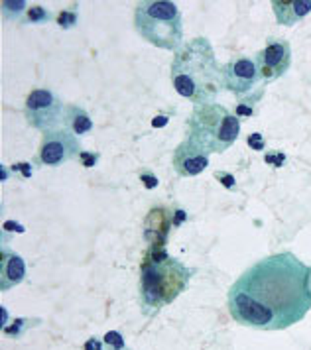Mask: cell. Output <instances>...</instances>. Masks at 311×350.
Listing matches in <instances>:
<instances>
[{"mask_svg":"<svg viewBox=\"0 0 311 350\" xmlns=\"http://www.w3.org/2000/svg\"><path fill=\"white\" fill-rule=\"evenodd\" d=\"M310 309L308 266L292 252L266 256L229 289V313L234 321L260 331H284Z\"/></svg>","mask_w":311,"mask_h":350,"instance_id":"1","label":"cell"},{"mask_svg":"<svg viewBox=\"0 0 311 350\" xmlns=\"http://www.w3.org/2000/svg\"><path fill=\"white\" fill-rule=\"evenodd\" d=\"M170 77L173 89L195 105L213 103L225 89L223 67H219L215 49L207 38H193L175 51Z\"/></svg>","mask_w":311,"mask_h":350,"instance_id":"2","label":"cell"},{"mask_svg":"<svg viewBox=\"0 0 311 350\" xmlns=\"http://www.w3.org/2000/svg\"><path fill=\"white\" fill-rule=\"evenodd\" d=\"M191 270L166 254L162 246H154L142 262V307L146 315H154L171 303L189 286Z\"/></svg>","mask_w":311,"mask_h":350,"instance_id":"3","label":"cell"},{"mask_svg":"<svg viewBox=\"0 0 311 350\" xmlns=\"http://www.w3.org/2000/svg\"><path fill=\"white\" fill-rule=\"evenodd\" d=\"M238 134V116L219 103L195 105L187 120V140L195 144L207 156L227 152L236 142Z\"/></svg>","mask_w":311,"mask_h":350,"instance_id":"4","label":"cell"},{"mask_svg":"<svg viewBox=\"0 0 311 350\" xmlns=\"http://www.w3.org/2000/svg\"><path fill=\"white\" fill-rule=\"evenodd\" d=\"M134 30L148 44L166 51H177L184 46V18L175 2H138L134 8Z\"/></svg>","mask_w":311,"mask_h":350,"instance_id":"5","label":"cell"},{"mask_svg":"<svg viewBox=\"0 0 311 350\" xmlns=\"http://www.w3.org/2000/svg\"><path fill=\"white\" fill-rule=\"evenodd\" d=\"M65 107L62 98L49 89H34L24 105L26 120L40 132H51L65 126Z\"/></svg>","mask_w":311,"mask_h":350,"instance_id":"6","label":"cell"},{"mask_svg":"<svg viewBox=\"0 0 311 350\" xmlns=\"http://www.w3.org/2000/svg\"><path fill=\"white\" fill-rule=\"evenodd\" d=\"M81 144H79V136H75L71 130L67 128H58L46 132L42 144H40V152H38V161L42 165H62L69 159L79 158L81 156Z\"/></svg>","mask_w":311,"mask_h":350,"instance_id":"7","label":"cell"},{"mask_svg":"<svg viewBox=\"0 0 311 350\" xmlns=\"http://www.w3.org/2000/svg\"><path fill=\"white\" fill-rule=\"evenodd\" d=\"M223 81H225V89L236 95L238 100L262 91V89H256V85L260 81L256 62L250 57H245V55L234 57L223 67Z\"/></svg>","mask_w":311,"mask_h":350,"instance_id":"8","label":"cell"},{"mask_svg":"<svg viewBox=\"0 0 311 350\" xmlns=\"http://www.w3.org/2000/svg\"><path fill=\"white\" fill-rule=\"evenodd\" d=\"M254 62H256L258 73H260V81L264 85L280 79L292 65V46L286 40L270 38L264 49H260L256 53Z\"/></svg>","mask_w":311,"mask_h":350,"instance_id":"9","label":"cell"},{"mask_svg":"<svg viewBox=\"0 0 311 350\" xmlns=\"http://www.w3.org/2000/svg\"><path fill=\"white\" fill-rule=\"evenodd\" d=\"M207 165H209V156L187 138L173 152V170L182 177H195L205 172Z\"/></svg>","mask_w":311,"mask_h":350,"instance_id":"10","label":"cell"},{"mask_svg":"<svg viewBox=\"0 0 311 350\" xmlns=\"http://www.w3.org/2000/svg\"><path fill=\"white\" fill-rule=\"evenodd\" d=\"M26 278V264L20 256L2 248L0 250V289L8 291Z\"/></svg>","mask_w":311,"mask_h":350,"instance_id":"11","label":"cell"},{"mask_svg":"<svg viewBox=\"0 0 311 350\" xmlns=\"http://www.w3.org/2000/svg\"><path fill=\"white\" fill-rule=\"evenodd\" d=\"M274 16L282 26H294L311 12V0H274Z\"/></svg>","mask_w":311,"mask_h":350,"instance_id":"12","label":"cell"},{"mask_svg":"<svg viewBox=\"0 0 311 350\" xmlns=\"http://www.w3.org/2000/svg\"><path fill=\"white\" fill-rule=\"evenodd\" d=\"M171 211L164 207H156L148 213L146 217V237H150V242H160V246H164V242L168 239V232H170V224H173V219H171Z\"/></svg>","mask_w":311,"mask_h":350,"instance_id":"13","label":"cell"},{"mask_svg":"<svg viewBox=\"0 0 311 350\" xmlns=\"http://www.w3.org/2000/svg\"><path fill=\"white\" fill-rule=\"evenodd\" d=\"M65 128L71 130L75 136H83L93 130V120L85 109H81L77 105H67L65 107Z\"/></svg>","mask_w":311,"mask_h":350,"instance_id":"14","label":"cell"},{"mask_svg":"<svg viewBox=\"0 0 311 350\" xmlns=\"http://www.w3.org/2000/svg\"><path fill=\"white\" fill-rule=\"evenodd\" d=\"M262 93H264V91H258L256 95L247 96V98H240V100H238V105H236V111H234V114H236V116H252V114H254V105L260 100Z\"/></svg>","mask_w":311,"mask_h":350,"instance_id":"15","label":"cell"},{"mask_svg":"<svg viewBox=\"0 0 311 350\" xmlns=\"http://www.w3.org/2000/svg\"><path fill=\"white\" fill-rule=\"evenodd\" d=\"M49 18H51V14L44 6H30L24 14V20L28 24H46V22H49Z\"/></svg>","mask_w":311,"mask_h":350,"instance_id":"16","label":"cell"},{"mask_svg":"<svg viewBox=\"0 0 311 350\" xmlns=\"http://www.w3.org/2000/svg\"><path fill=\"white\" fill-rule=\"evenodd\" d=\"M55 22H58V26H62L63 30H71L77 24V6H69V8L62 10L55 18Z\"/></svg>","mask_w":311,"mask_h":350,"instance_id":"17","label":"cell"},{"mask_svg":"<svg viewBox=\"0 0 311 350\" xmlns=\"http://www.w3.org/2000/svg\"><path fill=\"white\" fill-rule=\"evenodd\" d=\"M40 321L36 319V321H28V319H16L14 325L12 327H4V333L6 336H20V334L26 333V329H30V327H36Z\"/></svg>","mask_w":311,"mask_h":350,"instance_id":"18","label":"cell"},{"mask_svg":"<svg viewBox=\"0 0 311 350\" xmlns=\"http://www.w3.org/2000/svg\"><path fill=\"white\" fill-rule=\"evenodd\" d=\"M103 342H105V350H128L125 345V338L119 331H109L105 334Z\"/></svg>","mask_w":311,"mask_h":350,"instance_id":"19","label":"cell"},{"mask_svg":"<svg viewBox=\"0 0 311 350\" xmlns=\"http://www.w3.org/2000/svg\"><path fill=\"white\" fill-rule=\"evenodd\" d=\"M12 10V18H18L22 12L26 14V2H2V12Z\"/></svg>","mask_w":311,"mask_h":350,"instance_id":"20","label":"cell"},{"mask_svg":"<svg viewBox=\"0 0 311 350\" xmlns=\"http://www.w3.org/2000/svg\"><path fill=\"white\" fill-rule=\"evenodd\" d=\"M140 181L144 183V187L148 189V191H152V189H156L158 187V177H156L152 172H140Z\"/></svg>","mask_w":311,"mask_h":350,"instance_id":"21","label":"cell"},{"mask_svg":"<svg viewBox=\"0 0 311 350\" xmlns=\"http://www.w3.org/2000/svg\"><path fill=\"white\" fill-rule=\"evenodd\" d=\"M99 158H101V156H99L97 152H81L79 161L83 163V167H93V165H97Z\"/></svg>","mask_w":311,"mask_h":350,"instance_id":"22","label":"cell"},{"mask_svg":"<svg viewBox=\"0 0 311 350\" xmlns=\"http://www.w3.org/2000/svg\"><path fill=\"white\" fill-rule=\"evenodd\" d=\"M247 144H249L252 150H264L266 142H264V136L262 134H258V132H254V134H250L249 138H247Z\"/></svg>","mask_w":311,"mask_h":350,"instance_id":"23","label":"cell"},{"mask_svg":"<svg viewBox=\"0 0 311 350\" xmlns=\"http://www.w3.org/2000/svg\"><path fill=\"white\" fill-rule=\"evenodd\" d=\"M266 161L270 163V165H276V167H280L286 163V156L280 154V152H268L266 154Z\"/></svg>","mask_w":311,"mask_h":350,"instance_id":"24","label":"cell"},{"mask_svg":"<svg viewBox=\"0 0 311 350\" xmlns=\"http://www.w3.org/2000/svg\"><path fill=\"white\" fill-rule=\"evenodd\" d=\"M215 177H217V181H221L227 189H234V179L233 175L231 174H225V172H217L215 174Z\"/></svg>","mask_w":311,"mask_h":350,"instance_id":"25","label":"cell"},{"mask_svg":"<svg viewBox=\"0 0 311 350\" xmlns=\"http://www.w3.org/2000/svg\"><path fill=\"white\" fill-rule=\"evenodd\" d=\"M12 172H22V177H32V165L26 163V161H22V163L12 165Z\"/></svg>","mask_w":311,"mask_h":350,"instance_id":"26","label":"cell"},{"mask_svg":"<svg viewBox=\"0 0 311 350\" xmlns=\"http://www.w3.org/2000/svg\"><path fill=\"white\" fill-rule=\"evenodd\" d=\"M184 221H187V213L182 208H175L173 211V226H182Z\"/></svg>","mask_w":311,"mask_h":350,"instance_id":"27","label":"cell"},{"mask_svg":"<svg viewBox=\"0 0 311 350\" xmlns=\"http://www.w3.org/2000/svg\"><path fill=\"white\" fill-rule=\"evenodd\" d=\"M85 350H105V349H103L101 340H97V338H89V340L85 342Z\"/></svg>","mask_w":311,"mask_h":350,"instance_id":"28","label":"cell"},{"mask_svg":"<svg viewBox=\"0 0 311 350\" xmlns=\"http://www.w3.org/2000/svg\"><path fill=\"white\" fill-rule=\"evenodd\" d=\"M166 122H168V116H160V118H154V120H152V126L162 128Z\"/></svg>","mask_w":311,"mask_h":350,"instance_id":"29","label":"cell"},{"mask_svg":"<svg viewBox=\"0 0 311 350\" xmlns=\"http://www.w3.org/2000/svg\"><path fill=\"white\" fill-rule=\"evenodd\" d=\"M308 291L311 295V268H308Z\"/></svg>","mask_w":311,"mask_h":350,"instance_id":"30","label":"cell"}]
</instances>
